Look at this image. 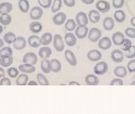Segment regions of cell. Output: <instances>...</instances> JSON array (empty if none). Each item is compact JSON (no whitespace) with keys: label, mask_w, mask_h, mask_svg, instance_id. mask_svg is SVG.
<instances>
[{"label":"cell","mask_w":135,"mask_h":114,"mask_svg":"<svg viewBox=\"0 0 135 114\" xmlns=\"http://www.w3.org/2000/svg\"><path fill=\"white\" fill-rule=\"evenodd\" d=\"M38 53L39 56L42 59H47L50 57L52 54V51L49 47H43L39 49Z\"/></svg>","instance_id":"603a6c76"},{"label":"cell","mask_w":135,"mask_h":114,"mask_svg":"<svg viewBox=\"0 0 135 114\" xmlns=\"http://www.w3.org/2000/svg\"><path fill=\"white\" fill-rule=\"evenodd\" d=\"M28 79L29 77L27 74H20L16 80V84L18 86H25L27 85Z\"/></svg>","instance_id":"f1b7e54d"},{"label":"cell","mask_w":135,"mask_h":114,"mask_svg":"<svg viewBox=\"0 0 135 114\" xmlns=\"http://www.w3.org/2000/svg\"><path fill=\"white\" fill-rule=\"evenodd\" d=\"M125 36L120 32H116L113 34L112 40L114 44L116 46H120L125 40Z\"/></svg>","instance_id":"8fae6325"},{"label":"cell","mask_w":135,"mask_h":114,"mask_svg":"<svg viewBox=\"0 0 135 114\" xmlns=\"http://www.w3.org/2000/svg\"><path fill=\"white\" fill-rule=\"evenodd\" d=\"M124 33L126 36L129 38L135 39V28H127Z\"/></svg>","instance_id":"7bdbcfd3"},{"label":"cell","mask_w":135,"mask_h":114,"mask_svg":"<svg viewBox=\"0 0 135 114\" xmlns=\"http://www.w3.org/2000/svg\"><path fill=\"white\" fill-rule=\"evenodd\" d=\"M88 17L90 21L93 24H97L99 22L100 19V15L98 11L95 10H92L89 12Z\"/></svg>","instance_id":"44dd1931"},{"label":"cell","mask_w":135,"mask_h":114,"mask_svg":"<svg viewBox=\"0 0 135 114\" xmlns=\"http://www.w3.org/2000/svg\"><path fill=\"white\" fill-rule=\"evenodd\" d=\"M12 20V17L8 13H3L0 16V23L4 26L10 24Z\"/></svg>","instance_id":"d6a6232c"},{"label":"cell","mask_w":135,"mask_h":114,"mask_svg":"<svg viewBox=\"0 0 135 114\" xmlns=\"http://www.w3.org/2000/svg\"><path fill=\"white\" fill-rule=\"evenodd\" d=\"M89 29L86 25H79L75 30L76 37L79 39H82L86 37Z\"/></svg>","instance_id":"ba28073f"},{"label":"cell","mask_w":135,"mask_h":114,"mask_svg":"<svg viewBox=\"0 0 135 114\" xmlns=\"http://www.w3.org/2000/svg\"><path fill=\"white\" fill-rule=\"evenodd\" d=\"M29 46L34 48L39 47L42 44L41 38L35 35L31 36L28 39Z\"/></svg>","instance_id":"2e32d148"},{"label":"cell","mask_w":135,"mask_h":114,"mask_svg":"<svg viewBox=\"0 0 135 114\" xmlns=\"http://www.w3.org/2000/svg\"><path fill=\"white\" fill-rule=\"evenodd\" d=\"M96 8L98 11L102 13H105L110 10L111 8L110 3L105 0H99L95 4Z\"/></svg>","instance_id":"277c9868"},{"label":"cell","mask_w":135,"mask_h":114,"mask_svg":"<svg viewBox=\"0 0 135 114\" xmlns=\"http://www.w3.org/2000/svg\"><path fill=\"white\" fill-rule=\"evenodd\" d=\"M70 85H80V84L78 83L75 81H72V82H70L69 83Z\"/></svg>","instance_id":"db71d44e"},{"label":"cell","mask_w":135,"mask_h":114,"mask_svg":"<svg viewBox=\"0 0 135 114\" xmlns=\"http://www.w3.org/2000/svg\"><path fill=\"white\" fill-rule=\"evenodd\" d=\"M42 44L44 46L49 45L53 40V36L50 33H44L41 37Z\"/></svg>","instance_id":"1f68e13d"},{"label":"cell","mask_w":135,"mask_h":114,"mask_svg":"<svg viewBox=\"0 0 135 114\" xmlns=\"http://www.w3.org/2000/svg\"><path fill=\"white\" fill-rule=\"evenodd\" d=\"M125 0H113L112 5L115 9H120L124 6Z\"/></svg>","instance_id":"b9f144b4"},{"label":"cell","mask_w":135,"mask_h":114,"mask_svg":"<svg viewBox=\"0 0 135 114\" xmlns=\"http://www.w3.org/2000/svg\"><path fill=\"white\" fill-rule=\"evenodd\" d=\"M123 81L122 79L119 78H116L113 79V80L110 82V85H120L122 86L123 85Z\"/></svg>","instance_id":"7dc6e473"},{"label":"cell","mask_w":135,"mask_h":114,"mask_svg":"<svg viewBox=\"0 0 135 114\" xmlns=\"http://www.w3.org/2000/svg\"><path fill=\"white\" fill-rule=\"evenodd\" d=\"M16 35L12 32H8L4 35L3 39L6 43L8 44H13L16 40Z\"/></svg>","instance_id":"836d02e7"},{"label":"cell","mask_w":135,"mask_h":114,"mask_svg":"<svg viewBox=\"0 0 135 114\" xmlns=\"http://www.w3.org/2000/svg\"><path fill=\"white\" fill-rule=\"evenodd\" d=\"M28 85H38V84L37 82L35 80H31L28 84Z\"/></svg>","instance_id":"816d5d0a"},{"label":"cell","mask_w":135,"mask_h":114,"mask_svg":"<svg viewBox=\"0 0 135 114\" xmlns=\"http://www.w3.org/2000/svg\"><path fill=\"white\" fill-rule=\"evenodd\" d=\"M132 43L130 40L128 39H125L121 45L120 46V48L124 52L128 51L132 46Z\"/></svg>","instance_id":"f35d334b"},{"label":"cell","mask_w":135,"mask_h":114,"mask_svg":"<svg viewBox=\"0 0 135 114\" xmlns=\"http://www.w3.org/2000/svg\"><path fill=\"white\" fill-rule=\"evenodd\" d=\"M76 25V22L74 19H69L65 24V28L68 31H72L75 29Z\"/></svg>","instance_id":"d590c367"},{"label":"cell","mask_w":135,"mask_h":114,"mask_svg":"<svg viewBox=\"0 0 135 114\" xmlns=\"http://www.w3.org/2000/svg\"><path fill=\"white\" fill-rule=\"evenodd\" d=\"M112 43L109 37H105L101 39L98 43L99 48L103 50H107L109 49L112 47Z\"/></svg>","instance_id":"5bb4252c"},{"label":"cell","mask_w":135,"mask_h":114,"mask_svg":"<svg viewBox=\"0 0 135 114\" xmlns=\"http://www.w3.org/2000/svg\"><path fill=\"white\" fill-rule=\"evenodd\" d=\"M22 61L24 63L35 65L38 61V57L33 52H28L24 55Z\"/></svg>","instance_id":"8992f818"},{"label":"cell","mask_w":135,"mask_h":114,"mask_svg":"<svg viewBox=\"0 0 135 114\" xmlns=\"http://www.w3.org/2000/svg\"><path fill=\"white\" fill-rule=\"evenodd\" d=\"M12 54L13 51L10 47H4L0 50V57L5 56H12Z\"/></svg>","instance_id":"ab89813d"},{"label":"cell","mask_w":135,"mask_h":114,"mask_svg":"<svg viewBox=\"0 0 135 114\" xmlns=\"http://www.w3.org/2000/svg\"><path fill=\"white\" fill-rule=\"evenodd\" d=\"M18 69L21 72L27 74L33 73L36 70L35 67L34 65L27 63L20 65L18 66Z\"/></svg>","instance_id":"e0dca14e"},{"label":"cell","mask_w":135,"mask_h":114,"mask_svg":"<svg viewBox=\"0 0 135 114\" xmlns=\"http://www.w3.org/2000/svg\"><path fill=\"white\" fill-rule=\"evenodd\" d=\"M66 15L65 13L59 12L54 15L52 18L53 22L57 25L63 24L66 19Z\"/></svg>","instance_id":"9c48e42d"},{"label":"cell","mask_w":135,"mask_h":114,"mask_svg":"<svg viewBox=\"0 0 135 114\" xmlns=\"http://www.w3.org/2000/svg\"><path fill=\"white\" fill-rule=\"evenodd\" d=\"M54 47L57 51L61 52L64 51L65 45L62 37L59 34H55L53 41Z\"/></svg>","instance_id":"6da1fadb"},{"label":"cell","mask_w":135,"mask_h":114,"mask_svg":"<svg viewBox=\"0 0 135 114\" xmlns=\"http://www.w3.org/2000/svg\"><path fill=\"white\" fill-rule=\"evenodd\" d=\"M131 85H135V80L133 81L131 84Z\"/></svg>","instance_id":"6f0895ef"},{"label":"cell","mask_w":135,"mask_h":114,"mask_svg":"<svg viewBox=\"0 0 135 114\" xmlns=\"http://www.w3.org/2000/svg\"><path fill=\"white\" fill-rule=\"evenodd\" d=\"M108 70V65L104 61H100L96 64L94 68V72L98 75H103Z\"/></svg>","instance_id":"7a4b0ae2"},{"label":"cell","mask_w":135,"mask_h":114,"mask_svg":"<svg viewBox=\"0 0 135 114\" xmlns=\"http://www.w3.org/2000/svg\"><path fill=\"white\" fill-rule=\"evenodd\" d=\"M62 4V0H54L51 6V12L53 13L58 12L61 8Z\"/></svg>","instance_id":"e575fe53"},{"label":"cell","mask_w":135,"mask_h":114,"mask_svg":"<svg viewBox=\"0 0 135 114\" xmlns=\"http://www.w3.org/2000/svg\"><path fill=\"white\" fill-rule=\"evenodd\" d=\"M102 32L97 28H93L90 29L88 34V39L93 43L97 42L101 37Z\"/></svg>","instance_id":"3957f363"},{"label":"cell","mask_w":135,"mask_h":114,"mask_svg":"<svg viewBox=\"0 0 135 114\" xmlns=\"http://www.w3.org/2000/svg\"><path fill=\"white\" fill-rule=\"evenodd\" d=\"M83 3L86 5H90L94 3V0H81Z\"/></svg>","instance_id":"681fc988"},{"label":"cell","mask_w":135,"mask_h":114,"mask_svg":"<svg viewBox=\"0 0 135 114\" xmlns=\"http://www.w3.org/2000/svg\"><path fill=\"white\" fill-rule=\"evenodd\" d=\"M41 68L44 73H50L51 71L50 61L47 59H43L41 62Z\"/></svg>","instance_id":"4dcf8cb0"},{"label":"cell","mask_w":135,"mask_h":114,"mask_svg":"<svg viewBox=\"0 0 135 114\" xmlns=\"http://www.w3.org/2000/svg\"><path fill=\"white\" fill-rule=\"evenodd\" d=\"M114 73L117 77L124 78L127 75V71L124 66H118L114 69Z\"/></svg>","instance_id":"d4e9b609"},{"label":"cell","mask_w":135,"mask_h":114,"mask_svg":"<svg viewBox=\"0 0 135 114\" xmlns=\"http://www.w3.org/2000/svg\"><path fill=\"white\" fill-rule=\"evenodd\" d=\"M8 76L12 79L16 78L19 74V70L15 67H10L7 70Z\"/></svg>","instance_id":"74e56055"},{"label":"cell","mask_w":135,"mask_h":114,"mask_svg":"<svg viewBox=\"0 0 135 114\" xmlns=\"http://www.w3.org/2000/svg\"><path fill=\"white\" fill-rule=\"evenodd\" d=\"M64 4L69 7H72L75 4V0H63Z\"/></svg>","instance_id":"c3c4849f"},{"label":"cell","mask_w":135,"mask_h":114,"mask_svg":"<svg viewBox=\"0 0 135 114\" xmlns=\"http://www.w3.org/2000/svg\"><path fill=\"white\" fill-rule=\"evenodd\" d=\"M42 25L40 22L34 21L31 22L29 25V29L32 33L38 34L42 30Z\"/></svg>","instance_id":"ffe728a7"},{"label":"cell","mask_w":135,"mask_h":114,"mask_svg":"<svg viewBox=\"0 0 135 114\" xmlns=\"http://www.w3.org/2000/svg\"><path fill=\"white\" fill-rule=\"evenodd\" d=\"M12 4L10 2H2L0 4V14L9 13L12 10Z\"/></svg>","instance_id":"484cf974"},{"label":"cell","mask_w":135,"mask_h":114,"mask_svg":"<svg viewBox=\"0 0 135 114\" xmlns=\"http://www.w3.org/2000/svg\"><path fill=\"white\" fill-rule=\"evenodd\" d=\"M125 56L128 59H132L135 57V46H132L128 51L125 52Z\"/></svg>","instance_id":"ee69618b"},{"label":"cell","mask_w":135,"mask_h":114,"mask_svg":"<svg viewBox=\"0 0 135 114\" xmlns=\"http://www.w3.org/2000/svg\"><path fill=\"white\" fill-rule=\"evenodd\" d=\"M65 40L68 46L72 47L76 44L77 38L73 33H68L65 35Z\"/></svg>","instance_id":"d6986e66"},{"label":"cell","mask_w":135,"mask_h":114,"mask_svg":"<svg viewBox=\"0 0 135 114\" xmlns=\"http://www.w3.org/2000/svg\"><path fill=\"white\" fill-rule=\"evenodd\" d=\"M43 14V10L39 6H34L29 12V16L32 20H36L41 19Z\"/></svg>","instance_id":"5b68a950"},{"label":"cell","mask_w":135,"mask_h":114,"mask_svg":"<svg viewBox=\"0 0 135 114\" xmlns=\"http://www.w3.org/2000/svg\"><path fill=\"white\" fill-rule=\"evenodd\" d=\"M111 58L115 63L122 62L124 59V55L122 51L119 49L113 50L111 54Z\"/></svg>","instance_id":"30bf717a"},{"label":"cell","mask_w":135,"mask_h":114,"mask_svg":"<svg viewBox=\"0 0 135 114\" xmlns=\"http://www.w3.org/2000/svg\"><path fill=\"white\" fill-rule=\"evenodd\" d=\"M27 42L24 37L22 36L17 37L13 43V47L17 51H21L25 48Z\"/></svg>","instance_id":"52a82bcc"},{"label":"cell","mask_w":135,"mask_h":114,"mask_svg":"<svg viewBox=\"0 0 135 114\" xmlns=\"http://www.w3.org/2000/svg\"><path fill=\"white\" fill-rule=\"evenodd\" d=\"M0 1H1V0H0Z\"/></svg>","instance_id":"680465c9"},{"label":"cell","mask_w":135,"mask_h":114,"mask_svg":"<svg viewBox=\"0 0 135 114\" xmlns=\"http://www.w3.org/2000/svg\"><path fill=\"white\" fill-rule=\"evenodd\" d=\"M127 68L130 72H135V59L131 60L128 62Z\"/></svg>","instance_id":"f6af8a7d"},{"label":"cell","mask_w":135,"mask_h":114,"mask_svg":"<svg viewBox=\"0 0 135 114\" xmlns=\"http://www.w3.org/2000/svg\"><path fill=\"white\" fill-rule=\"evenodd\" d=\"M114 17L117 22L119 23H122L126 19V13L122 10H117L114 12Z\"/></svg>","instance_id":"83f0119b"},{"label":"cell","mask_w":135,"mask_h":114,"mask_svg":"<svg viewBox=\"0 0 135 114\" xmlns=\"http://www.w3.org/2000/svg\"><path fill=\"white\" fill-rule=\"evenodd\" d=\"M131 23L132 26L135 28V16L133 17L131 20Z\"/></svg>","instance_id":"f5cc1de1"},{"label":"cell","mask_w":135,"mask_h":114,"mask_svg":"<svg viewBox=\"0 0 135 114\" xmlns=\"http://www.w3.org/2000/svg\"><path fill=\"white\" fill-rule=\"evenodd\" d=\"M3 31V27L0 24V34L2 33Z\"/></svg>","instance_id":"9f6ffc18"},{"label":"cell","mask_w":135,"mask_h":114,"mask_svg":"<svg viewBox=\"0 0 135 114\" xmlns=\"http://www.w3.org/2000/svg\"><path fill=\"white\" fill-rule=\"evenodd\" d=\"M103 25L105 30L110 31L113 29L115 26V22L113 18L110 17H107L104 19Z\"/></svg>","instance_id":"ac0fdd59"},{"label":"cell","mask_w":135,"mask_h":114,"mask_svg":"<svg viewBox=\"0 0 135 114\" xmlns=\"http://www.w3.org/2000/svg\"><path fill=\"white\" fill-rule=\"evenodd\" d=\"M75 21L78 25H86L88 24V18L85 13L80 12L76 14Z\"/></svg>","instance_id":"7c38bea8"},{"label":"cell","mask_w":135,"mask_h":114,"mask_svg":"<svg viewBox=\"0 0 135 114\" xmlns=\"http://www.w3.org/2000/svg\"><path fill=\"white\" fill-rule=\"evenodd\" d=\"M65 57L70 65L72 66H75L77 65V61L76 57L70 50H66L65 52Z\"/></svg>","instance_id":"9a60e30c"},{"label":"cell","mask_w":135,"mask_h":114,"mask_svg":"<svg viewBox=\"0 0 135 114\" xmlns=\"http://www.w3.org/2000/svg\"><path fill=\"white\" fill-rule=\"evenodd\" d=\"M51 71L57 73L59 72L62 69V65L59 60L54 59L50 61Z\"/></svg>","instance_id":"4316f807"},{"label":"cell","mask_w":135,"mask_h":114,"mask_svg":"<svg viewBox=\"0 0 135 114\" xmlns=\"http://www.w3.org/2000/svg\"><path fill=\"white\" fill-rule=\"evenodd\" d=\"M18 7L22 12L27 13L30 8L29 2L28 0H20L18 2Z\"/></svg>","instance_id":"f546056e"},{"label":"cell","mask_w":135,"mask_h":114,"mask_svg":"<svg viewBox=\"0 0 135 114\" xmlns=\"http://www.w3.org/2000/svg\"><path fill=\"white\" fill-rule=\"evenodd\" d=\"M85 82L87 85L95 86L98 85L100 81L98 78L95 75L89 74L86 76Z\"/></svg>","instance_id":"cb8c5ba5"},{"label":"cell","mask_w":135,"mask_h":114,"mask_svg":"<svg viewBox=\"0 0 135 114\" xmlns=\"http://www.w3.org/2000/svg\"><path fill=\"white\" fill-rule=\"evenodd\" d=\"M12 85V83L11 80L8 77H2V79H1L0 80V85L1 86H4V85H7V86H11Z\"/></svg>","instance_id":"bcb514c9"},{"label":"cell","mask_w":135,"mask_h":114,"mask_svg":"<svg viewBox=\"0 0 135 114\" xmlns=\"http://www.w3.org/2000/svg\"><path fill=\"white\" fill-rule=\"evenodd\" d=\"M13 59L12 56H5L0 57V65L4 67H8L13 63Z\"/></svg>","instance_id":"7402d4cb"},{"label":"cell","mask_w":135,"mask_h":114,"mask_svg":"<svg viewBox=\"0 0 135 114\" xmlns=\"http://www.w3.org/2000/svg\"><path fill=\"white\" fill-rule=\"evenodd\" d=\"M36 78L40 85L42 86L50 85L48 80L46 76L42 73H38L36 76Z\"/></svg>","instance_id":"8d00e7d4"},{"label":"cell","mask_w":135,"mask_h":114,"mask_svg":"<svg viewBox=\"0 0 135 114\" xmlns=\"http://www.w3.org/2000/svg\"><path fill=\"white\" fill-rule=\"evenodd\" d=\"M87 57L90 61L96 62L100 60L102 57L101 53L96 49L90 50L87 54Z\"/></svg>","instance_id":"4fadbf2b"},{"label":"cell","mask_w":135,"mask_h":114,"mask_svg":"<svg viewBox=\"0 0 135 114\" xmlns=\"http://www.w3.org/2000/svg\"><path fill=\"white\" fill-rule=\"evenodd\" d=\"M4 46V43L2 39H0V49Z\"/></svg>","instance_id":"11a10c76"},{"label":"cell","mask_w":135,"mask_h":114,"mask_svg":"<svg viewBox=\"0 0 135 114\" xmlns=\"http://www.w3.org/2000/svg\"><path fill=\"white\" fill-rule=\"evenodd\" d=\"M40 5L44 8L47 9L50 8L52 4V0H38Z\"/></svg>","instance_id":"60d3db41"},{"label":"cell","mask_w":135,"mask_h":114,"mask_svg":"<svg viewBox=\"0 0 135 114\" xmlns=\"http://www.w3.org/2000/svg\"><path fill=\"white\" fill-rule=\"evenodd\" d=\"M5 75V72L4 70L1 67H0V78L4 77Z\"/></svg>","instance_id":"f907efd6"}]
</instances>
